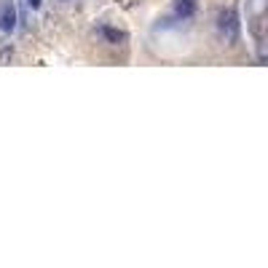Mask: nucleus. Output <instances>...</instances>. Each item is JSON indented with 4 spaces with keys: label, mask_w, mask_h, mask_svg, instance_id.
Listing matches in <instances>:
<instances>
[{
    "label": "nucleus",
    "mask_w": 268,
    "mask_h": 268,
    "mask_svg": "<svg viewBox=\"0 0 268 268\" xmlns=\"http://www.w3.org/2000/svg\"><path fill=\"white\" fill-rule=\"evenodd\" d=\"M217 32H220L223 41L231 43V46L239 41L241 22H239V14H236V8H223V11L217 14Z\"/></svg>",
    "instance_id": "nucleus-1"
},
{
    "label": "nucleus",
    "mask_w": 268,
    "mask_h": 268,
    "mask_svg": "<svg viewBox=\"0 0 268 268\" xmlns=\"http://www.w3.org/2000/svg\"><path fill=\"white\" fill-rule=\"evenodd\" d=\"M14 27H16V11H14L11 3H6V6L0 8V30H3V32H11Z\"/></svg>",
    "instance_id": "nucleus-2"
},
{
    "label": "nucleus",
    "mask_w": 268,
    "mask_h": 268,
    "mask_svg": "<svg viewBox=\"0 0 268 268\" xmlns=\"http://www.w3.org/2000/svg\"><path fill=\"white\" fill-rule=\"evenodd\" d=\"M175 14L180 19H191L196 14V0H175Z\"/></svg>",
    "instance_id": "nucleus-3"
},
{
    "label": "nucleus",
    "mask_w": 268,
    "mask_h": 268,
    "mask_svg": "<svg viewBox=\"0 0 268 268\" xmlns=\"http://www.w3.org/2000/svg\"><path fill=\"white\" fill-rule=\"evenodd\" d=\"M99 32H102V38H105L107 43H123V41H126V32H121V30L102 27V30H99Z\"/></svg>",
    "instance_id": "nucleus-4"
},
{
    "label": "nucleus",
    "mask_w": 268,
    "mask_h": 268,
    "mask_svg": "<svg viewBox=\"0 0 268 268\" xmlns=\"http://www.w3.org/2000/svg\"><path fill=\"white\" fill-rule=\"evenodd\" d=\"M30 3V8H41V0H27Z\"/></svg>",
    "instance_id": "nucleus-5"
}]
</instances>
